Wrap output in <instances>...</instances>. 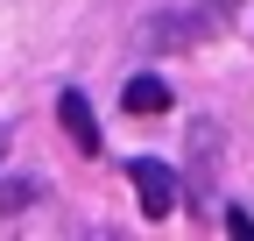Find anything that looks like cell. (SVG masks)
<instances>
[{"label":"cell","mask_w":254,"mask_h":241,"mask_svg":"<svg viewBox=\"0 0 254 241\" xmlns=\"http://www.w3.org/2000/svg\"><path fill=\"white\" fill-rule=\"evenodd\" d=\"M127 177H134V192H141V213H148V220H170V213H177L184 177H177L163 156H134V163H127Z\"/></svg>","instance_id":"1"},{"label":"cell","mask_w":254,"mask_h":241,"mask_svg":"<svg viewBox=\"0 0 254 241\" xmlns=\"http://www.w3.org/2000/svg\"><path fill=\"white\" fill-rule=\"evenodd\" d=\"M212 192H219V128L198 120V128H190V206L205 213Z\"/></svg>","instance_id":"2"},{"label":"cell","mask_w":254,"mask_h":241,"mask_svg":"<svg viewBox=\"0 0 254 241\" xmlns=\"http://www.w3.org/2000/svg\"><path fill=\"white\" fill-rule=\"evenodd\" d=\"M57 120H64V135H71L78 156H99V120H92V100L78 93V85H64V93H57Z\"/></svg>","instance_id":"3"},{"label":"cell","mask_w":254,"mask_h":241,"mask_svg":"<svg viewBox=\"0 0 254 241\" xmlns=\"http://www.w3.org/2000/svg\"><path fill=\"white\" fill-rule=\"evenodd\" d=\"M205 36H212L205 14H148V28H141L148 50H190V43H205Z\"/></svg>","instance_id":"4"},{"label":"cell","mask_w":254,"mask_h":241,"mask_svg":"<svg viewBox=\"0 0 254 241\" xmlns=\"http://www.w3.org/2000/svg\"><path fill=\"white\" fill-rule=\"evenodd\" d=\"M120 107H127V114H170V85H163V78H134V85L120 93Z\"/></svg>","instance_id":"5"},{"label":"cell","mask_w":254,"mask_h":241,"mask_svg":"<svg viewBox=\"0 0 254 241\" xmlns=\"http://www.w3.org/2000/svg\"><path fill=\"white\" fill-rule=\"evenodd\" d=\"M36 199V185H0V206H28Z\"/></svg>","instance_id":"6"},{"label":"cell","mask_w":254,"mask_h":241,"mask_svg":"<svg viewBox=\"0 0 254 241\" xmlns=\"http://www.w3.org/2000/svg\"><path fill=\"white\" fill-rule=\"evenodd\" d=\"M0 163H7V135H0Z\"/></svg>","instance_id":"7"},{"label":"cell","mask_w":254,"mask_h":241,"mask_svg":"<svg viewBox=\"0 0 254 241\" xmlns=\"http://www.w3.org/2000/svg\"><path fill=\"white\" fill-rule=\"evenodd\" d=\"M205 7H233V0H205Z\"/></svg>","instance_id":"8"}]
</instances>
